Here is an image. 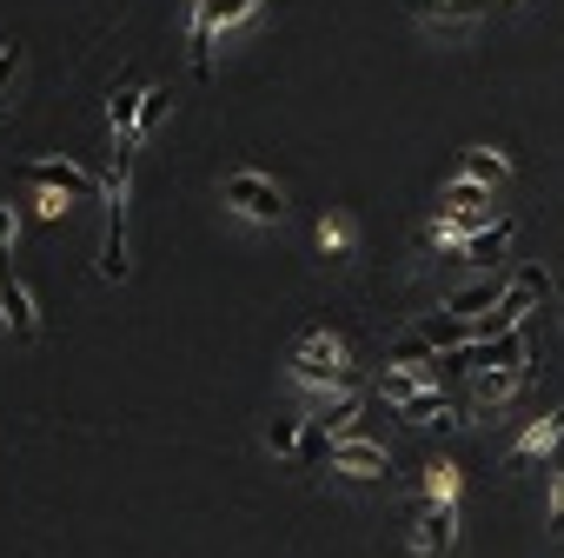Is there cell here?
Returning <instances> with one entry per match:
<instances>
[{"label":"cell","mask_w":564,"mask_h":558,"mask_svg":"<svg viewBox=\"0 0 564 558\" xmlns=\"http://www.w3.org/2000/svg\"><path fill=\"white\" fill-rule=\"evenodd\" d=\"M452 538H458V505L425 498V505H419V532H412V545H419V551H452Z\"/></svg>","instance_id":"obj_8"},{"label":"cell","mask_w":564,"mask_h":558,"mask_svg":"<svg viewBox=\"0 0 564 558\" xmlns=\"http://www.w3.org/2000/svg\"><path fill=\"white\" fill-rule=\"evenodd\" d=\"M293 379H300V386H339V379H346V340L313 333V340L293 353Z\"/></svg>","instance_id":"obj_3"},{"label":"cell","mask_w":564,"mask_h":558,"mask_svg":"<svg viewBox=\"0 0 564 558\" xmlns=\"http://www.w3.org/2000/svg\"><path fill=\"white\" fill-rule=\"evenodd\" d=\"M399 419H412V426H445V432H452V426H465V419H458V412L438 399V386H432V393H412V399H399Z\"/></svg>","instance_id":"obj_12"},{"label":"cell","mask_w":564,"mask_h":558,"mask_svg":"<svg viewBox=\"0 0 564 558\" xmlns=\"http://www.w3.org/2000/svg\"><path fill=\"white\" fill-rule=\"evenodd\" d=\"M300 439H306V432H300L293 419H272V426H265V446H272L279 459H300Z\"/></svg>","instance_id":"obj_19"},{"label":"cell","mask_w":564,"mask_h":558,"mask_svg":"<svg viewBox=\"0 0 564 558\" xmlns=\"http://www.w3.org/2000/svg\"><path fill=\"white\" fill-rule=\"evenodd\" d=\"M524 379H531V366H491V373H478V399L498 406V399H511Z\"/></svg>","instance_id":"obj_15"},{"label":"cell","mask_w":564,"mask_h":558,"mask_svg":"<svg viewBox=\"0 0 564 558\" xmlns=\"http://www.w3.org/2000/svg\"><path fill=\"white\" fill-rule=\"evenodd\" d=\"M226 206L259 219V226L286 219V193H279V180H265V173H226Z\"/></svg>","instance_id":"obj_2"},{"label":"cell","mask_w":564,"mask_h":558,"mask_svg":"<svg viewBox=\"0 0 564 558\" xmlns=\"http://www.w3.org/2000/svg\"><path fill=\"white\" fill-rule=\"evenodd\" d=\"M445 206H458V213H478V206H491V186H471V180H452L445 193H438Z\"/></svg>","instance_id":"obj_17"},{"label":"cell","mask_w":564,"mask_h":558,"mask_svg":"<svg viewBox=\"0 0 564 558\" xmlns=\"http://www.w3.org/2000/svg\"><path fill=\"white\" fill-rule=\"evenodd\" d=\"M458 180H471V186H505V180H511V160L491 153V147H471V153H458Z\"/></svg>","instance_id":"obj_11"},{"label":"cell","mask_w":564,"mask_h":558,"mask_svg":"<svg viewBox=\"0 0 564 558\" xmlns=\"http://www.w3.org/2000/svg\"><path fill=\"white\" fill-rule=\"evenodd\" d=\"M41 186H54V193H67V200H87L94 193V173L87 167H74V160H41V167H28Z\"/></svg>","instance_id":"obj_10"},{"label":"cell","mask_w":564,"mask_h":558,"mask_svg":"<svg viewBox=\"0 0 564 558\" xmlns=\"http://www.w3.org/2000/svg\"><path fill=\"white\" fill-rule=\"evenodd\" d=\"M8 253H14V213L0 206V272H8Z\"/></svg>","instance_id":"obj_22"},{"label":"cell","mask_w":564,"mask_h":558,"mask_svg":"<svg viewBox=\"0 0 564 558\" xmlns=\"http://www.w3.org/2000/svg\"><path fill=\"white\" fill-rule=\"evenodd\" d=\"M419 21H438V28H471L485 14V0H412Z\"/></svg>","instance_id":"obj_14"},{"label":"cell","mask_w":564,"mask_h":558,"mask_svg":"<svg viewBox=\"0 0 564 558\" xmlns=\"http://www.w3.org/2000/svg\"><path fill=\"white\" fill-rule=\"evenodd\" d=\"M551 532H564V472L551 479Z\"/></svg>","instance_id":"obj_23"},{"label":"cell","mask_w":564,"mask_h":558,"mask_svg":"<svg viewBox=\"0 0 564 558\" xmlns=\"http://www.w3.org/2000/svg\"><path fill=\"white\" fill-rule=\"evenodd\" d=\"M319 246H326L333 259H346V253H352V219H339V213H326V219H319Z\"/></svg>","instance_id":"obj_18"},{"label":"cell","mask_w":564,"mask_h":558,"mask_svg":"<svg viewBox=\"0 0 564 558\" xmlns=\"http://www.w3.org/2000/svg\"><path fill=\"white\" fill-rule=\"evenodd\" d=\"M0 326H8L14 340H34V333H41V320H34V293L21 287L14 272H0Z\"/></svg>","instance_id":"obj_7"},{"label":"cell","mask_w":564,"mask_h":558,"mask_svg":"<svg viewBox=\"0 0 564 558\" xmlns=\"http://www.w3.org/2000/svg\"><path fill=\"white\" fill-rule=\"evenodd\" d=\"M425 498H438V505H458V465L432 459V465H425Z\"/></svg>","instance_id":"obj_16"},{"label":"cell","mask_w":564,"mask_h":558,"mask_svg":"<svg viewBox=\"0 0 564 558\" xmlns=\"http://www.w3.org/2000/svg\"><path fill=\"white\" fill-rule=\"evenodd\" d=\"M557 439H564V406H557V412H544V419L511 446V465H531V459H538V452H551Z\"/></svg>","instance_id":"obj_13"},{"label":"cell","mask_w":564,"mask_h":558,"mask_svg":"<svg viewBox=\"0 0 564 558\" xmlns=\"http://www.w3.org/2000/svg\"><path fill=\"white\" fill-rule=\"evenodd\" d=\"M359 419V393H346L339 406H326V412H313V426H326V432H346Z\"/></svg>","instance_id":"obj_21"},{"label":"cell","mask_w":564,"mask_h":558,"mask_svg":"<svg viewBox=\"0 0 564 558\" xmlns=\"http://www.w3.org/2000/svg\"><path fill=\"white\" fill-rule=\"evenodd\" d=\"M511 233H518V219H491L485 233H471V239H465V266H511V259H505Z\"/></svg>","instance_id":"obj_9"},{"label":"cell","mask_w":564,"mask_h":558,"mask_svg":"<svg viewBox=\"0 0 564 558\" xmlns=\"http://www.w3.org/2000/svg\"><path fill=\"white\" fill-rule=\"evenodd\" d=\"M166 114H173V94H166V87H147V107H140V140H147Z\"/></svg>","instance_id":"obj_20"},{"label":"cell","mask_w":564,"mask_h":558,"mask_svg":"<svg viewBox=\"0 0 564 558\" xmlns=\"http://www.w3.org/2000/svg\"><path fill=\"white\" fill-rule=\"evenodd\" d=\"M511 279H518V272H511V266H498L491 279H478V287L452 293V300H445V313H452V320H471V313H485V307L498 313V307H505V293H511Z\"/></svg>","instance_id":"obj_6"},{"label":"cell","mask_w":564,"mask_h":558,"mask_svg":"<svg viewBox=\"0 0 564 558\" xmlns=\"http://www.w3.org/2000/svg\"><path fill=\"white\" fill-rule=\"evenodd\" d=\"M333 472H352V479H379V472H392V452L386 446H372V439H333Z\"/></svg>","instance_id":"obj_5"},{"label":"cell","mask_w":564,"mask_h":558,"mask_svg":"<svg viewBox=\"0 0 564 558\" xmlns=\"http://www.w3.org/2000/svg\"><path fill=\"white\" fill-rule=\"evenodd\" d=\"M100 279H127V193H107V233H100Z\"/></svg>","instance_id":"obj_4"},{"label":"cell","mask_w":564,"mask_h":558,"mask_svg":"<svg viewBox=\"0 0 564 558\" xmlns=\"http://www.w3.org/2000/svg\"><path fill=\"white\" fill-rule=\"evenodd\" d=\"M8 81H14V47H0V94H8Z\"/></svg>","instance_id":"obj_24"},{"label":"cell","mask_w":564,"mask_h":558,"mask_svg":"<svg viewBox=\"0 0 564 558\" xmlns=\"http://www.w3.org/2000/svg\"><path fill=\"white\" fill-rule=\"evenodd\" d=\"M252 8H259V0H193V34H186V47H193V74L213 67V34L232 28V21H246Z\"/></svg>","instance_id":"obj_1"}]
</instances>
